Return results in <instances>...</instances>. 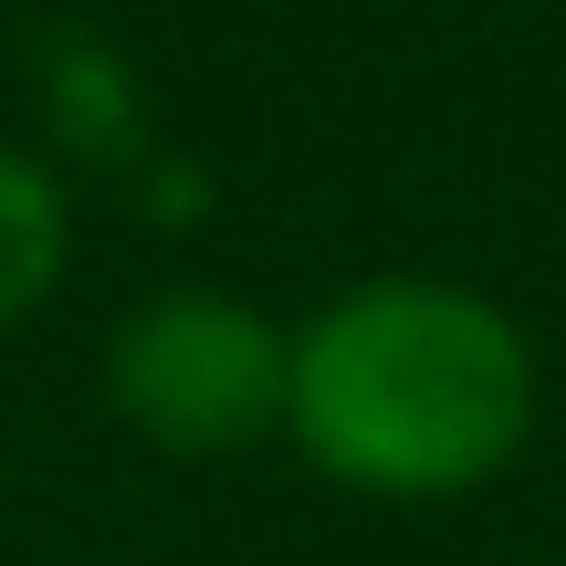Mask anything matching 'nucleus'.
<instances>
[{
	"label": "nucleus",
	"instance_id": "1",
	"mask_svg": "<svg viewBox=\"0 0 566 566\" xmlns=\"http://www.w3.org/2000/svg\"><path fill=\"white\" fill-rule=\"evenodd\" d=\"M535 430V346L493 294L441 273H367L294 325L283 441L346 493L451 504Z\"/></svg>",
	"mask_w": 566,
	"mask_h": 566
},
{
	"label": "nucleus",
	"instance_id": "2",
	"mask_svg": "<svg viewBox=\"0 0 566 566\" xmlns=\"http://www.w3.org/2000/svg\"><path fill=\"white\" fill-rule=\"evenodd\" d=\"M283 367H294V325H273L221 283H168L137 315H116L105 399L147 451L221 462V451L283 441Z\"/></svg>",
	"mask_w": 566,
	"mask_h": 566
},
{
	"label": "nucleus",
	"instance_id": "3",
	"mask_svg": "<svg viewBox=\"0 0 566 566\" xmlns=\"http://www.w3.org/2000/svg\"><path fill=\"white\" fill-rule=\"evenodd\" d=\"M63 263H74V200L32 147L0 137V336H21L53 304Z\"/></svg>",
	"mask_w": 566,
	"mask_h": 566
}]
</instances>
